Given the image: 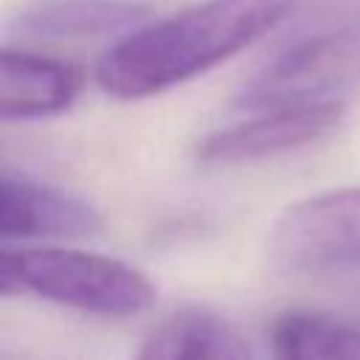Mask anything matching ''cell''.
<instances>
[{
  "mask_svg": "<svg viewBox=\"0 0 360 360\" xmlns=\"http://www.w3.org/2000/svg\"><path fill=\"white\" fill-rule=\"evenodd\" d=\"M17 264L22 295H37L84 315L135 318L158 298L143 270L79 248H25L17 250Z\"/></svg>",
  "mask_w": 360,
  "mask_h": 360,
  "instance_id": "cell-2",
  "label": "cell"
},
{
  "mask_svg": "<svg viewBox=\"0 0 360 360\" xmlns=\"http://www.w3.org/2000/svg\"><path fill=\"white\" fill-rule=\"evenodd\" d=\"M301 0H200L124 34L96 65L98 87L121 101L172 90L250 48Z\"/></svg>",
  "mask_w": 360,
  "mask_h": 360,
  "instance_id": "cell-1",
  "label": "cell"
},
{
  "mask_svg": "<svg viewBox=\"0 0 360 360\" xmlns=\"http://www.w3.org/2000/svg\"><path fill=\"white\" fill-rule=\"evenodd\" d=\"M132 360H253V349L222 315L188 304L169 312Z\"/></svg>",
  "mask_w": 360,
  "mask_h": 360,
  "instance_id": "cell-9",
  "label": "cell"
},
{
  "mask_svg": "<svg viewBox=\"0 0 360 360\" xmlns=\"http://www.w3.org/2000/svg\"><path fill=\"white\" fill-rule=\"evenodd\" d=\"M149 20L138 0H37L8 20V31L34 39H93L129 34Z\"/></svg>",
  "mask_w": 360,
  "mask_h": 360,
  "instance_id": "cell-8",
  "label": "cell"
},
{
  "mask_svg": "<svg viewBox=\"0 0 360 360\" xmlns=\"http://www.w3.org/2000/svg\"><path fill=\"white\" fill-rule=\"evenodd\" d=\"M360 76V17L315 22L290 34L239 84L236 104L248 110L329 98Z\"/></svg>",
  "mask_w": 360,
  "mask_h": 360,
  "instance_id": "cell-3",
  "label": "cell"
},
{
  "mask_svg": "<svg viewBox=\"0 0 360 360\" xmlns=\"http://www.w3.org/2000/svg\"><path fill=\"white\" fill-rule=\"evenodd\" d=\"M270 360H360V323L321 309L281 312L267 335Z\"/></svg>",
  "mask_w": 360,
  "mask_h": 360,
  "instance_id": "cell-10",
  "label": "cell"
},
{
  "mask_svg": "<svg viewBox=\"0 0 360 360\" xmlns=\"http://www.w3.org/2000/svg\"><path fill=\"white\" fill-rule=\"evenodd\" d=\"M84 82V73L70 62L0 51V121L56 118L79 101Z\"/></svg>",
  "mask_w": 360,
  "mask_h": 360,
  "instance_id": "cell-7",
  "label": "cell"
},
{
  "mask_svg": "<svg viewBox=\"0 0 360 360\" xmlns=\"http://www.w3.org/2000/svg\"><path fill=\"white\" fill-rule=\"evenodd\" d=\"M17 295H22L17 250L0 248V298H17Z\"/></svg>",
  "mask_w": 360,
  "mask_h": 360,
  "instance_id": "cell-11",
  "label": "cell"
},
{
  "mask_svg": "<svg viewBox=\"0 0 360 360\" xmlns=\"http://www.w3.org/2000/svg\"><path fill=\"white\" fill-rule=\"evenodd\" d=\"M104 228L93 202L31 180L0 177V239H79Z\"/></svg>",
  "mask_w": 360,
  "mask_h": 360,
  "instance_id": "cell-6",
  "label": "cell"
},
{
  "mask_svg": "<svg viewBox=\"0 0 360 360\" xmlns=\"http://www.w3.org/2000/svg\"><path fill=\"white\" fill-rule=\"evenodd\" d=\"M273 262L295 276L360 267V186L292 202L270 231Z\"/></svg>",
  "mask_w": 360,
  "mask_h": 360,
  "instance_id": "cell-4",
  "label": "cell"
},
{
  "mask_svg": "<svg viewBox=\"0 0 360 360\" xmlns=\"http://www.w3.org/2000/svg\"><path fill=\"white\" fill-rule=\"evenodd\" d=\"M346 107L338 98H312V101H290L276 107H262L259 115L222 127L200 141L197 155L202 163L214 166H236L267 160L276 155L295 152L329 135Z\"/></svg>",
  "mask_w": 360,
  "mask_h": 360,
  "instance_id": "cell-5",
  "label": "cell"
}]
</instances>
